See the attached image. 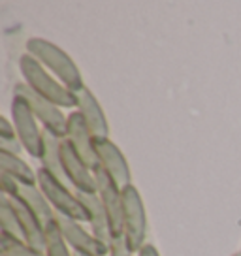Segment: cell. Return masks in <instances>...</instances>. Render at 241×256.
<instances>
[{"label": "cell", "instance_id": "6da1fadb", "mask_svg": "<svg viewBox=\"0 0 241 256\" xmlns=\"http://www.w3.org/2000/svg\"><path fill=\"white\" fill-rule=\"evenodd\" d=\"M26 53L34 56L46 70H49L72 92L78 94L80 90L85 88V81H83V76H81L76 60L56 44L40 38V36H34V38L26 40Z\"/></svg>", "mask_w": 241, "mask_h": 256}, {"label": "cell", "instance_id": "7a4b0ae2", "mask_svg": "<svg viewBox=\"0 0 241 256\" xmlns=\"http://www.w3.org/2000/svg\"><path fill=\"white\" fill-rule=\"evenodd\" d=\"M19 70L23 76V83H26L34 92H38L46 100L58 106L60 110H74V112L78 110V94L72 92L68 87H64L34 56H30L28 53L21 55Z\"/></svg>", "mask_w": 241, "mask_h": 256}, {"label": "cell", "instance_id": "3957f363", "mask_svg": "<svg viewBox=\"0 0 241 256\" xmlns=\"http://www.w3.org/2000/svg\"><path fill=\"white\" fill-rule=\"evenodd\" d=\"M38 186L46 194V198L51 204V208L55 209L56 215L88 224V213L81 202L80 194L74 192L64 181L51 176L48 170H44L42 166L38 168Z\"/></svg>", "mask_w": 241, "mask_h": 256}, {"label": "cell", "instance_id": "277c9868", "mask_svg": "<svg viewBox=\"0 0 241 256\" xmlns=\"http://www.w3.org/2000/svg\"><path fill=\"white\" fill-rule=\"evenodd\" d=\"M122 198H124V234H122V238L130 250L138 254L145 245V238H147V211H145L144 198L136 184L122 188Z\"/></svg>", "mask_w": 241, "mask_h": 256}, {"label": "cell", "instance_id": "5b68a950", "mask_svg": "<svg viewBox=\"0 0 241 256\" xmlns=\"http://www.w3.org/2000/svg\"><path fill=\"white\" fill-rule=\"evenodd\" d=\"M12 122L16 126L17 138L23 145V149L32 158L40 160L44 152V128L40 126L38 119L34 117L32 110L24 102L21 96L14 94L12 100Z\"/></svg>", "mask_w": 241, "mask_h": 256}, {"label": "cell", "instance_id": "8992f818", "mask_svg": "<svg viewBox=\"0 0 241 256\" xmlns=\"http://www.w3.org/2000/svg\"><path fill=\"white\" fill-rule=\"evenodd\" d=\"M94 177H96L98 184V198L102 202L106 215H108L112 240L122 238V234H124V198H122V188L113 181V177L102 166L94 168Z\"/></svg>", "mask_w": 241, "mask_h": 256}, {"label": "cell", "instance_id": "52a82bcc", "mask_svg": "<svg viewBox=\"0 0 241 256\" xmlns=\"http://www.w3.org/2000/svg\"><path fill=\"white\" fill-rule=\"evenodd\" d=\"M14 94L21 96L24 102L28 104V108L32 110L34 117L38 119V122L42 124L44 130H48L51 134H55V136L64 140L66 128H68V115L62 113V110L58 106L46 100L38 92H34L26 83H17L16 88H14Z\"/></svg>", "mask_w": 241, "mask_h": 256}, {"label": "cell", "instance_id": "ba28073f", "mask_svg": "<svg viewBox=\"0 0 241 256\" xmlns=\"http://www.w3.org/2000/svg\"><path fill=\"white\" fill-rule=\"evenodd\" d=\"M56 222L60 226V232L64 236L66 243L70 245L74 254L81 256H110V245L98 240L94 234L85 228L83 222L56 215Z\"/></svg>", "mask_w": 241, "mask_h": 256}, {"label": "cell", "instance_id": "9c48e42d", "mask_svg": "<svg viewBox=\"0 0 241 256\" xmlns=\"http://www.w3.org/2000/svg\"><path fill=\"white\" fill-rule=\"evenodd\" d=\"M60 151H62V170H64V177L68 184L74 186L78 194H98L94 170L81 158L66 140H62Z\"/></svg>", "mask_w": 241, "mask_h": 256}, {"label": "cell", "instance_id": "30bf717a", "mask_svg": "<svg viewBox=\"0 0 241 256\" xmlns=\"http://www.w3.org/2000/svg\"><path fill=\"white\" fill-rule=\"evenodd\" d=\"M94 152H96L98 166H102L120 188H126L132 184L128 160L110 138H94Z\"/></svg>", "mask_w": 241, "mask_h": 256}, {"label": "cell", "instance_id": "8fae6325", "mask_svg": "<svg viewBox=\"0 0 241 256\" xmlns=\"http://www.w3.org/2000/svg\"><path fill=\"white\" fill-rule=\"evenodd\" d=\"M64 140L72 145L76 152L87 162L90 168H96L98 158L96 152H94V136L88 130L87 122L83 120V117H81V113L78 110L68 113V128H66Z\"/></svg>", "mask_w": 241, "mask_h": 256}, {"label": "cell", "instance_id": "7c38bea8", "mask_svg": "<svg viewBox=\"0 0 241 256\" xmlns=\"http://www.w3.org/2000/svg\"><path fill=\"white\" fill-rule=\"evenodd\" d=\"M78 112L87 122L88 130L94 138H110V122L102 106L90 88H83L78 92Z\"/></svg>", "mask_w": 241, "mask_h": 256}, {"label": "cell", "instance_id": "4fadbf2b", "mask_svg": "<svg viewBox=\"0 0 241 256\" xmlns=\"http://www.w3.org/2000/svg\"><path fill=\"white\" fill-rule=\"evenodd\" d=\"M12 202V208L16 211L19 226H21V232H23V240L34 247L36 250L46 252V224L42 222L38 216L34 215L30 209L24 206L21 200L16 198H10Z\"/></svg>", "mask_w": 241, "mask_h": 256}, {"label": "cell", "instance_id": "5bb4252c", "mask_svg": "<svg viewBox=\"0 0 241 256\" xmlns=\"http://www.w3.org/2000/svg\"><path fill=\"white\" fill-rule=\"evenodd\" d=\"M14 198L23 202L24 206L30 209L46 226L56 220L55 209L51 208V204L48 202L46 194L40 190V186H24V184H19V190H17V194Z\"/></svg>", "mask_w": 241, "mask_h": 256}, {"label": "cell", "instance_id": "9a60e30c", "mask_svg": "<svg viewBox=\"0 0 241 256\" xmlns=\"http://www.w3.org/2000/svg\"><path fill=\"white\" fill-rule=\"evenodd\" d=\"M83 206L88 213V226L90 232L96 236L98 240H102L104 243H112V232H110V222H108V215L106 209L102 206V202L98 198V194H80Z\"/></svg>", "mask_w": 241, "mask_h": 256}, {"label": "cell", "instance_id": "2e32d148", "mask_svg": "<svg viewBox=\"0 0 241 256\" xmlns=\"http://www.w3.org/2000/svg\"><path fill=\"white\" fill-rule=\"evenodd\" d=\"M0 166H2V174L14 177L19 184L38 186V170H32L26 160L21 158V154L0 151Z\"/></svg>", "mask_w": 241, "mask_h": 256}, {"label": "cell", "instance_id": "e0dca14e", "mask_svg": "<svg viewBox=\"0 0 241 256\" xmlns=\"http://www.w3.org/2000/svg\"><path fill=\"white\" fill-rule=\"evenodd\" d=\"M62 138L51 134L48 130H44V152H42V168L48 170L51 176H55L56 179L68 183L64 177V170H62Z\"/></svg>", "mask_w": 241, "mask_h": 256}, {"label": "cell", "instance_id": "ac0fdd59", "mask_svg": "<svg viewBox=\"0 0 241 256\" xmlns=\"http://www.w3.org/2000/svg\"><path fill=\"white\" fill-rule=\"evenodd\" d=\"M46 256H76L66 243L56 220L46 226Z\"/></svg>", "mask_w": 241, "mask_h": 256}, {"label": "cell", "instance_id": "d6986e66", "mask_svg": "<svg viewBox=\"0 0 241 256\" xmlns=\"http://www.w3.org/2000/svg\"><path fill=\"white\" fill-rule=\"evenodd\" d=\"M0 254L4 256H46V252L36 250L26 241L12 238L8 234H0Z\"/></svg>", "mask_w": 241, "mask_h": 256}, {"label": "cell", "instance_id": "ffe728a7", "mask_svg": "<svg viewBox=\"0 0 241 256\" xmlns=\"http://www.w3.org/2000/svg\"><path fill=\"white\" fill-rule=\"evenodd\" d=\"M0 224H2V234H8L12 238L23 240V232H21V226H19L16 211L12 208L10 198L4 196V194H2V198H0Z\"/></svg>", "mask_w": 241, "mask_h": 256}, {"label": "cell", "instance_id": "44dd1931", "mask_svg": "<svg viewBox=\"0 0 241 256\" xmlns=\"http://www.w3.org/2000/svg\"><path fill=\"white\" fill-rule=\"evenodd\" d=\"M19 140L14 122L8 117H0V142H16Z\"/></svg>", "mask_w": 241, "mask_h": 256}, {"label": "cell", "instance_id": "7402d4cb", "mask_svg": "<svg viewBox=\"0 0 241 256\" xmlns=\"http://www.w3.org/2000/svg\"><path fill=\"white\" fill-rule=\"evenodd\" d=\"M110 256H136V254L128 248L124 238H117V240H112V243H110Z\"/></svg>", "mask_w": 241, "mask_h": 256}, {"label": "cell", "instance_id": "603a6c76", "mask_svg": "<svg viewBox=\"0 0 241 256\" xmlns=\"http://www.w3.org/2000/svg\"><path fill=\"white\" fill-rule=\"evenodd\" d=\"M136 256H160V254H158V250H156V247H154V245H151V243H145L144 247H142V250H140Z\"/></svg>", "mask_w": 241, "mask_h": 256}, {"label": "cell", "instance_id": "cb8c5ba5", "mask_svg": "<svg viewBox=\"0 0 241 256\" xmlns=\"http://www.w3.org/2000/svg\"><path fill=\"white\" fill-rule=\"evenodd\" d=\"M232 256H241V252H236V254H232Z\"/></svg>", "mask_w": 241, "mask_h": 256}, {"label": "cell", "instance_id": "d4e9b609", "mask_svg": "<svg viewBox=\"0 0 241 256\" xmlns=\"http://www.w3.org/2000/svg\"><path fill=\"white\" fill-rule=\"evenodd\" d=\"M76 256H81V254H76Z\"/></svg>", "mask_w": 241, "mask_h": 256}, {"label": "cell", "instance_id": "484cf974", "mask_svg": "<svg viewBox=\"0 0 241 256\" xmlns=\"http://www.w3.org/2000/svg\"><path fill=\"white\" fill-rule=\"evenodd\" d=\"M0 256H4V254H0Z\"/></svg>", "mask_w": 241, "mask_h": 256}, {"label": "cell", "instance_id": "4316f807", "mask_svg": "<svg viewBox=\"0 0 241 256\" xmlns=\"http://www.w3.org/2000/svg\"><path fill=\"white\" fill-rule=\"evenodd\" d=\"M240 252H241V250H240Z\"/></svg>", "mask_w": 241, "mask_h": 256}]
</instances>
